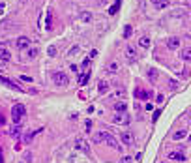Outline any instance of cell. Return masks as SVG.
Returning <instances> with one entry per match:
<instances>
[{
  "label": "cell",
  "instance_id": "6da1fadb",
  "mask_svg": "<svg viewBox=\"0 0 191 163\" xmlns=\"http://www.w3.org/2000/svg\"><path fill=\"white\" fill-rule=\"evenodd\" d=\"M96 139L100 141V143H107L111 148H118V146H120V144H118V141L112 137L111 133H107V131H100V133L96 135Z\"/></svg>",
  "mask_w": 191,
  "mask_h": 163
},
{
  "label": "cell",
  "instance_id": "7a4b0ae2",
  "mask_svg": "<svg viewBox=\"0 0 191 163\" xmlns=\"http://www.w3.org/2000/svg\"><path fill=\"white\" fill-rule=\"evenodd\" d=\"M25 115H26V107H25L23 103L13 105V109H11V118H13V122H15V124H19L21 120L25 118Z\"/></svg>",
  "mask_w": 191,
  "mask_h": 163
},
{
  "label": "cell",
  "instance_id": "3957f363",
  "mask_svg": "<svg viewBox=\"0 0 191 163\" xmlns=\"http://www.w3.org/2000/svg\"><path fill=\"white\" fill-rule=\"evenodd\" d=\"M75 150L82 152L84 156H90V146H88V143H86L82 137H77V139H75Z\"/></svg>",
  "mask_w": 191,
  "mask_h": 163
},
{
  "label": "cell",
  "instance_id": "277c9868",
  "mask_svg": "<svg viewBox=\"0 0 191 163\" xmlns=\"http://www.w3.org/2000/svg\"><path fill=\"white\" fill-rule=\"evenodd\" d=\"M53 81L58 84V86H66L68 84V75L64 71H56V73H53Z\"/></svg>",
  "mask_w": 191,
  "mask_h": 163
},
{
  "label": "cell",
  "instance_id": "5b68a950",
  "mask_svg": "<svg viewBox=\"0 0 191 163\" xmlns=\"http://www.w3.org/2000/svg\"><path fill=\"white\" fill-rule=\"evenodd\" d=\"M0 83H2V84H6V86H8V88H11V90H17V92H23V88H21V86H19V84H17V83H13V81H10V79H8V77H2V75H0Z\"/></svg>",
  "mask_w": 191,
  "mask_h": 163
},
{
  "label": "cell",
  "instance_id": "8992f818",
  "mask_svg": "<svg viewBox=\"0 0 191 163\" xmlns=\"http://www.w3.org/2000/svg\"><path fill=\"white\" fill-rule=\"evenodd\" d=\"M120 141H122L126 146H131V144H133V135H131L129 131H124L122 135H120Z\"/></svg>",
  "mask_w": 191,
  "mask_h": 163
},
{
  "label": "cell",
  "instance_id": "52a82bcc",
  "mask_svg": "<svg viewBox=\"0 0 191 163\" xmlns=\"http://www.w3.org/2000/svg\"><path fill=\"white\" fill-rule=\"evenodd\" d=\"M167 47H169V49H172V51H174V49H178V47H180V38L171 36V38L167 39Z\"/></svg>",
  "mask_w": 191,
  "mask_h": 163
},
{
  "label": "cell",
  "instance_id": "ba28073f",
  "mask_svg": "<svg viewBox=\"0 0 191 163\" xmlns=\"http://www.w3.org/2000/svg\"><path fill=\"white\" fill-rule=\"evenodd\" d=\"M17 47H19V49H26V47H30V38L21 36V38L17 39Z\"/></svg>",
  "mask_w": 191,
  "mask_h": 163
},
{
  "label": "cell",
  "instance_id": "9c48e42d",
  "mask_svg": "<svg viewBox=\"0 0 191 163\" xmlns=\"http://www.w3.org/2000/svg\"><path fill=\"white\" fill-rule=\"evenodd\" d=\"M126 56H127V60H135L137 58V51H135V47H126Z\"/></svg>",
  "mask_w": 191,
  "mask_h": 163
},
{
  "label": "cell",
  "instance_id": "30bf717a",
  "mask_svg": "<svg viewBox=\"0 0 191 163\" xmlns=\"http://www.w3.org/2000/svg\"><path fill=\"white\" fill-rule=\"evenodd\" d=\"M135 98H137V100H148V98H150V94H148L146 90L137 88V90H135Z\"/></svg>",
  "mask_w": 191,
  "mask_h": 163
},
{
  "label": "cell",
  "instance_id": "8fae6325",
  "mask_svg": "<svg viewBox=\"0 0 191 163\" xmlns=\"http://www.w3.org/2000/svg\"><path fill=\"white\" fill-rule=\"evenodd\" d=\"M169 158H171V159H176V161H184V159H186V156H184V152H171V154H169Z\"/></svg>",
  "mask_w": 191,
  "mask_h": 163
},
{
  "label": "cell",
  "instance_id": "7c38bea8",
  "mask_svg": "<svg viewBox=\"0 0 191 163\" xmlns=\"http://www.w3.org/2000/svg\"><path fill=\"white\" fill-rule=\"evenodd\" d=\"M126 109H127V105H126V101H118V103L114 105V111L118 112V115H124V112H126Z\"/></svg>",
  "mask_w": 191,
  "mask_h": 163
},
{
  "label": "cell",
  "instance_id": "4fadbf2b",
  "mask_svg": "<svg viewBox=\"0 0 191 163\" xmlns=\"http://www.w3.org/2000/svg\"><path fill=\"white\" fill-rule=\"evenodd\" d=\"M45 28H47V30H51V28H53V11H51V10L47 11V19H45Z\"/></svg>",
  "mask_w": 191,
  "mask_h": 163
},
{
  "label": "cell",
  "instance_id": "5bb4252c",
  "mask_svg": "<svg viewBox=\"0 0 191 163\" xmlns=\"http://www.w3.org/2000/svg\"><path fill=\"white\" fill-rule=\"evenodd\" d=\"M79 19L82 21V23H90V21H92V13H90V11H81Z\"/></svg>",
  "mask_w": 191,
  "mask_h": 163
},
{
  "label": "cell",
  "instance_id": "9a60e30c",
  "mask_svg": "<svg viewBox=\"0 0 191 163\" xmlns=\"http://www.w3.org/2000/svg\"><path fill=\"white\" fill-rule=\"evenodd\" d=\"M186 135H187V131H186V130H178V131H174L172 139H174V141H182V139L186 137Z\"/></svg>",
  "mask_w": 191,
  "mask_h": 163
},
{
  "label": "cell",
  "instance_id": "2e32d148",
  "mask_svg": "<svg viewBox=\"0 0 191 163\" xmlns=\"http://www.w3.org/2000/svg\"><path fill=\"white\" fill-rule=\"evenodd\" d=\"M10 58H11V54H10V51H8V49H0V60L8 62Z\"/></svg>",
  "mask_w": 191,
  "mask_h": 163
},
{
  "label": "cell",
  "instance_id": "e0dca14e",
  "mask_svg": "<svg viewBox=\"0 0 191 163\" xmlns=\"http://www.w3.org/2000/svg\"><path fill=\"white\" fill-rule=\"evenodd\" d=\"M88 81H90V71H88V73H82V75L79 77V84H81V86L88 84Z\"/></svg>",
  "mask_w": 191,
  "mask_h": 163
},
{
  "label": "cell",
  "instance_id": "ac0fdd59",
  "mask_svg": "<svg viewBox=\"0 0 191 163\" xmlns=\"http://www.w3.org/2000/svg\"><path fill=\"white\" fill-rule=\"evenodd\" d=\"M97 90H100V94L107 92V90H109V83H107V81H101L100 84H97Z\"/></svg>",
  "mask_w": 191,
  "mask_h": 163
},
{
  "label": "cell",
  "instance_id": "d6986e66",
  "mask_svg": "<svg viewBox=\"0 0 191 163\" xmlns=\"http://www.w3.org/2000/svg\"><path fill=\"white\" fill-rule=\"evenodd\" d=\"M69 163H88L86 159H81V156H69Z\"/></svg>",
  "mask_w": 191,
  "mask_h": 163
},
{
  "label": "cell",
  "instance_id": "ffe728a7",
  "mask_svg": "<svg viewBox=\"0 0 191 163\" xmlns=\"http://www.w3.org/2000/svg\"><path fill=\"white\" fill-rule=\"evenodd\" d=\"M146 75H148V79H150V81H158V69H154V68L148 69Z\"/></svg>",
  "mask_w": 191,
  "mask_h": 163
},
{
  "label": "cell",
  "instance_id": "44dd1931",
  "mask_svg": "<svg viewBox=\"0 0 191 163\" xmlns=\"http://www.w3.org/2000/svg\"><path fill=\"white\" fill-rule=\"evenodd\" d=\"M120 4H122V0H116V2H114V6H112V8L109 10V13H111V15H114V13L118 11V8H120Z\"/></svg>",
  "mask_w": 191,
  "mask_h": 163
},
{
  "label": "cell",
  "instance_id": "7402d4cb",
  "mask_svg": "<svg viewBox=\"0 0 191 163\" xmlns=\"http://www.w3.org/2000/svg\"><path fill=\"white\" fill-rule=\"evenodd\" d=\"M139 45H140V47H150V38H146V36L140 38V39H139Z\"/></svg>",
  "mask_w": 191,
  "mask_h": 163
},
{
  "label": "cell",
  "instance_id": "603a6c76",
  "mask_svg": "<svg viewBox=\"0 0 191 163\" xmlns=\"http://www.w3.org/2000/svg\"><path fill=\"white\" fill-rule=\"evenodd\" d=\"M10 133H11V137H17L19 133H21V126H19V124H15V126L11 127V131H10Z\"/></svg>",
  "mask_w": 191,
  "mask_h": 163
},
{
  "label": "cell",
  "instance_id": "cb8c5ba5",
  "mask_svg": "<svg viewBox=\"0 0 191 163\" xmlns=\"http://www.w3.org/2000/svg\"><path fill=\"white\" fill-rule=\"evenodd\" d=\"M182 58L184 60H191V49H184V51H182Z\"/></svg>",
  "mask_w": 191,
  "mask_h": 163
},
{
  "label": "cell",
  "instance_id": "d4e9b609",
  "mask_svg": "<svg viewBox=\"0 0 191 163\" xmlns=\"http://www.w3.org/2000/svg\"><path fill=\"white\" fill-rule=\"evenodd\" d=\"M34 135H36L34 131H28V133H25V143H30V141L34 139Z\"/></svg>",
  "mask_w": 191,
  "mask_h": 163
},
{
  "label": "cell",
  "instance_id": "484cf974",
  "mask_svg": "<svg viewBox=\"0 0 191 163\" xmlns=\"http://www.w3.org/2000/svg\"><path fill=\"white\" fill-rule=\"evenodd\" d=\"M109 71H118V64L116 62H111L109 64Z\"/></svg>",
  "mask_w": 191,
  "mask_h": 163
},
{
  "label": "cell",
  "instance_id": "4316f807",
  "mask_svg": "<svg viewBox=\"0 0 191 163\" xmlns=\"http://www.w3.org/2000/svg\"><path fill=\"white\" fill-rule=\"evenodd\" d=\"M131 161H133V158H131V156H124V158L120 159V163H131Z\"/></svg>",
  "mask_w": 191,
  "mask_h": 163
},
{
  "label": "cell",
  "instance_id": "83f0119b",
  "mask_svg": "<svg viewBox=\"0 0 191 163\" xmlns=\"http://www.w3.org/2000/svg\"><path fill=\"white\" fill-rule=\"evenodd\" d=\"M131 36V26H126L124 28V38H129Z\"/></svg>",
  "mask_w": 191,
  "mask_h": 163
},
{
  "label": "cell",
  "instance_id": "f1b7e54d",
  "mask_svg": "<svg viewBox=\"0 0 191 163\" xmlns=\"http://www.w3.org/2000/svg\"><path fill=\"white\" fill-rule=\"evenodd\" d=\"M165 6H169L167 0H163V2H159V4H155V8H165Z\"/></svg>",
  "mask_w": 191,
  "mask_h": 163
},
{
  "label": "cell",
  "instance_id": "f546056e",
  "mask_svg": "<svg viewBox=\"0 0 191 163\" xmlns=\"http://www.w3.org/2000/svg\"><path fill=\"white\" fill-rule=\"evenodd\" d=\"M84 127H86V131L92 130V122H90V120H86V122H84Z\"/></svg>",
  "mask_w": 191,
  "mask_h": 163
},
{
  "label": "cell",
  "instance_id": "4dcf8cb0",
  "mask_svg": "<svg viewBox=\"0 0 191 163\" xmlns=\"http://www.w3.org/2000/svg\"><path fill=\"white\" fill-rule=\"evenodd\" d=\"M21 81H25V83H30V81H32V77H26V75H21Z\"/></svg>",
  "mask_w": 191,
  "mask_h": 163
},
{
  "label": "cell",
  "instance_id": "1f68e13d",
  "mask_svg": "<svg viewBox=\"0 0 191 163\" xmlns=\"http://www.w3.org/2000/svg\"><path fill=\"white\" fill-rule=\"evenodd\" d=\"M69 54H71V56H73V54H79V47H73L71 51H69Z\"/></svg>",
  "mask_w": 191,
  "mask_h": 163
},
{
  "label": "cell",
  "instance_id": "d6a6232c",
  "mask_svg": "<svg viewBox=\"0 0 191 163\" xmlns=\"http://www.w3.org/2000/svg\"><path fill=\"white\" fill-rule=\"evenodd\" d=\"M159 115H161V111H154V122L159 118Z\"/></svg>",
  "mask_w": 191,
  "mask_h": 163
},
{
  "label": "cell",
  "instance_id": "836d02e7",
  "mask_svg": "<svg viewBox=\"0 0 191 163\" xmlns=\"http://www.w3.org/2000/svg\"><path fill=\"white\" fill-rule=\"evenodd\" d=\"M49 54L54 56V54H56V49H54V47H49Z\"/></svg>",
  "mask_w": 191,
  "mask_h": 163
},
{
  "label": "cell",
  "instance_id": "e575fe53",
  "mask_svg": "<svg viewBox=\"0 0 191 163\" xmlns=\"http://www.w3.org/2000/svg\"><path fill=\"white\" fill-rule=\"evenodd\" d=\"M146 111H154V107H152V103H146V107H144Z\"/></svg>",
  "mask_w": 191,
  "mask_h": 163
},
{
  "label": "cell",
  "instance_id": "d590c367",
  "mask_svg": "<svg viewBox=\"0 0 191 163\" xmlns=\"http://www.w3.org/2000/svg\"><path fill=\"white\" fill-rule=\"evenodd\" d=\"M4 124H6V118H4L2 115H0V126H4Z\"/></svg>",
  "mask_w": 191,
  "mask_h": 163
},
{
  "label": "cell",
  "instance_id": "8d00e7d4",
  "mask_svg": "<svg viewBox=\"0 0 191 163\" xmlns=\"http://www.w3.org/2000/svg\"><path fill=\"white\" fill-rule=\"evenodd\" d=\"M4 6H6V4H2V2H0V15L4 13Z\"/></svg>",
  "mask_w": 191,
  "mask_h": 163
},
{
  "label": "cell",
  "instance_id": "74e56055",
  "mask_svg": "<svg viewBox=\"0 0 191 163\" xmlns=\"http://www.w3.org/2000/svg\"><path fill=\"white\" fill-rule=\"evenodd\" d=\"M152 2H154V6H155V4H159V2H163V0H152Z\"/></svg>",
  "mask_w": 191,
  "mask_h": 163
},
{
  "label": "cell",
  "instance_id": "f35d334b",
  "mask_svg": "<svg viewBox=\"0 0 191 163\" xmlns=\"http://www.w3.org/2000/svg\"><path fill=\"white\" fill-rule=\"evenodd\" d=\"M189 116H191V112H189Z\"/></svg>",
  "mask_w": 191,
  "mask_h": 163
},
{
  "label": "cell",
  "instance_id": "ab89813d",
  "mask_svg": "<svg viewBox=\"0 0 191 163\" xmlns=\"http://www.w3.org/2000/svg\"><path fill=\"white\" fill-rule=\"evenodd\" d=\"M189 139H191V135H189Z\"/></svg>",
  "mask_w": 191,
  "mask_h": 163
}]
</instances>
